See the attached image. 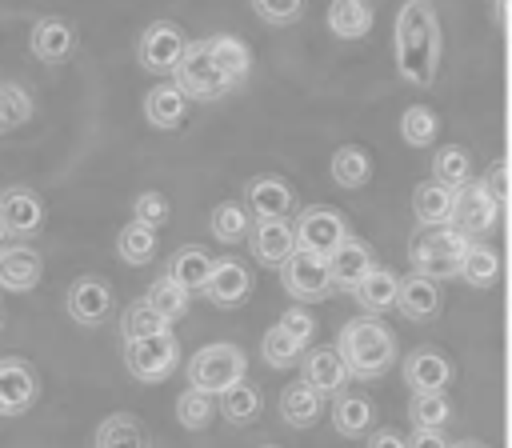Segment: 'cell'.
<instances>
[{
	"label": "cell",
	"mask_w": 512,
	"mask_h": 448,
	"mask_svg": "<svg viewBox=\"0 0 512 448\" xmlns=\"http://www.w3.org/2000/svg\"><path fill=\"white\" fill-rule=\"evenodd\" d=\"M396 68L408 84L428 88L440 68V24L432 0H404L396 12Z\"/></svg>",
	"instance_id": "6da1fadb"
},
{
	"label": "cell",
	"mask_w": 512,
	"mask_h": 448,
	"mask_svg": "<svg viewBox=\"0 0 512 448\" xmlns=\"http://www.w3.org/2000/svg\"><path fill=\"white\" fill-rule=\"evenodd\" d=\"M336 352L344 356L348 364V376H360V380H372V376H384L396 360V336L388 324L380 320H348L336 336Z\"/></svg>",
	"instance_id": "7a4b0ae2"
},
{
	"label": "cell",
	"mask_w": 512,
	"mask_h": 448,
	"mask_svg": "<svg viewBox=\"0 0 512 448\" xmlns=\"http://www.w3.org/2000/svg\"><path fill=\"white\" fill-rule=\"evenodd\" d=\"M468 244H472V240H464L452 224L420 228V232L412 236V244H408L412 272L432 276V280H452V276H460V264H464Z\"/></svg>",
	"instance_id": "3957f363"
},
{
	"label": "cell",
	"mask_w": 512,
	"mask_h": 448,
	"mask_svg": "<svg viewBox=\"0 0 512 448\" xmlns=\"http://www.w3.org/2000/svg\"><path fill=\"white\" fill-rule=\"evenodd\" d=\"M172 84H176L184 96H192V100H220V96H228V92L236 88V84L228 80V72L216 64L208 40H196V44L184 48L180 64L172 68Z\"/></svg>",
	"instance_id": "277c9868"
},
{
	"label": "cell",
	"mask_w": 512,
	"mask_h": 448,
	"mask_svg": "<svg viewBox=\"0 0 512 448\" xmlns=\"http://www.w3.org/2000/svg\"><path fill=\"white\" fill-rule=\"evenodd\" d=\"M244 368L248 360L236 344H204L188 364V384L208 396H224L232 384L244 380Z\"/></svg>",
	"instance_id": "5b68a950"
},
{
	"label": "cell",
	"mask_w": 512,
	"mask_h": 448,
	"mask_svg": "<svg viewBox=\"0 0 512 448\" xmlns=\"http://www.w3.org/2000/svg\"><path fill=\"white\" fill-rule=\"evenodd\" d=\"M296 252H312L320 260H328L344 240H348V224L336 208H324V204H312L296 216Z\"/></svg>",
	"instance_id": "8992f818"
},
{
	"label": "cell",
	"mask_w": 512,
	"mask_h": 448,
	"mask_svg": "<svg viewBox=\"0 0 512 448\" xmlns=\"http://www.w3.org/2000/svg\"><path fill=\"white\" fill-rule=\"evenodd\" d=\"M180 360V340L172 332H156L144 340H128L124 344V364L140 384H156L164 380Z\"/></svg>",
	"instance_id": "52a82bcc"
},
{
	"label": "cell",
	"mask_w": 512,
	"mask_h": 448,
	"mask_svg": "<svg viewBox=\"0 0 512 448\" xmlns=\"http://www.w3.org/2000/svg\"><path fill=\"white\" fill-rule=\"evenodd\" d=\"M496 216H500V208H496V200L484 192V184H464V188H456V200H452V228L464 236V240H480V236H488L492 228H496Z\"/></svg>",
	"instance_id": "ba28073f"
},
{
	"label": "cell",
	"mask_w": 512,
	"mask_h": 448,
	"mask_svg": "<svg viewBox=\"0 0 512 448\" xmlns=\"http://www.w3.org/2000/svg\"><path fill=\"white\" fill-rule=\"evenodd\" d=\"M184 48H188V40H184V28H180V24H172V20H152V24L140 32L136 56H140V64H144L148 72L164 76V72H172V68L180 64Z\"/></svg>",
	"instance_id": "9c48e42d"
},
{
	"label": "cell",
	"mask_w": 512,
	"mask_h": 448,
	"mask_svg": "<svg viewBox=\"0 0 512 448\" xmlns=\"http://www.w3.org/2000/svg\"><path fill=\"white\" fill-rule=\"evenodd\" d=\"M280 280L288 288L292 300L300 304H316L332 292V272H328V260L312 256V252H292V260L280 268Z\"/></svg>",
	"instance_id": "30bf717a"
},
{
	"label": "cell",
	"mask_w": 512,
	"mask_h": 448,
	"mask_svg": "<svg viewBox=\"0 0 512 448\" xmlns=\"http://www.w3.org/2000/svg\"><path fill=\"white\" fill-rule=\"evenodd\" d=\"M40 396V376L28 360L4 356L0 360V416H24Z\"/></svg>",
	"instance_id": "8fae6325"
},
{
	"label": "cell",
	"mask_w": 512,
	"mask_h": 448,
	"mask_svg": "<svg viewBox=\"0 0 512 448\" xmlns=\"http://www.w3.org/2000/svg\"><path fill=\"white\" fill-rule=\"evenodd\" d=\"M64 308H68V316H72L76 324H84V328L104 324L108 312H112V288H108V280H100V276H80V280H72V288H68V296H64Z\"/></svg>",
	"instance_id": "7c38bea8"
},
{
	"label": "cell",
	"mask_w": 512,
	"mask_h": 448,
	"mask_svg": "<svg viewBox=\"0 0 512 448\" xmlns=\"http://www.w3.org/2000/svg\"><path fill=\"white\" fill-rule=\"evenodd\" d=\"M300 380L324 400V396H340V388H344V380H348V364H344V356L336 352V344L328 348V344H320V348H308V356H304V364H300Z\"/></svg>",
	"instance_id": "4fadbf2b"
},
{
	"label": "cell",
	"mask_w": 512,
	"mask_h": 448,
	"mask_svg": "<svg viewBox=\"0 0 512 448\" xmlns=\"http://www.w3.org/2000/svg\"><path fill=\"white\" fill-rule=\"evenodd\" d=\"M244 204L256 220H288V212L296 204V192L280 176H256L244 188Z\"/></svg>",
	"instance_id": "5bb4252c"
},
{
	"label": "cell",
	"mask_w": 512,
	"mask_h": 448,
	"mask_svg": "<svg viewBox=\"0 0 512 448\" xmlns=\"http://www.w3.org/2000/svg\"><path fill=\"white\" fill-rule=\"evenodd\" d=\"M28 48H32L36 60H44V64H60V60L72 56V48H76V32H72V24H68L64 16H40V20L32 24V32H28Z\"/></svg>",
	"instance_id": "9a60e30c"
},
{
	"label": "cell",
	"mask_w": 512,
	"mask_h": 448,
	"mask_svg": "<svg viewBox=\"0 0 512 448\" xmlns=\"http://www.w3.org/2000/svg\"><path fill=\"white\" fill-rule=\"evenodd\" d=\"M44 260L32 244H4L0 248V288L8 292H32L40 284Z\"/></svg>",
	"instance_id": "2e32d148"
},
{
	"label": "cell",
	"mask_w": 512,
	"mask_h": 448,
	"mask_svg": "<svg viewBox=\"0 0 512 448\" xmlns=\"http://www.w3.org/2000/svg\"><path fill=\"white\" fill-rule=\"evenodd\" d=\"M404 384L412 392H444L452 384V364L436 348H416L404 356Z\"/></svg>",
	"instance_id": "e0dca14e"
},
{
	"label": "cell",
	"mask_w": 512,
	"mask_h": 448,
	"mask_svg": "<svg viewBox=\"0 0 512 448\" xmlns=\"http://www.w3.org/2000/svg\"><path fill=\"white\" fill-rule=\"evenodd\" d=\"M296 252V228L284 220H260L252 232V256L268 268H284Z\"/></svg>",
	"instance_id": "ac0fdd59"
},
{
	"label": "cell",
	"mask_w": 512,
	"mask_h": 448,
	"mask_svg": "<svg viewBox=\"0 0 512 448\" xmlns=\"http://www.w3.org/2000/svg\"><path fill=\"white\" fill-rule=\"evenodd\" d=\"M252 292V280H248V268L240 260H216L208 284H204V296L216 304V308H236L244 304Z\"/></svg>",
	"instance_id": "d6986e66"
},
{
	"label": "cell",
	"mask_w": 512,
	"mask_h": 448,
	"mask_svg": "<svg viewBox=\"0 0 512 448\" xmlns=\"http://www.w3.org/2000/svg\"><path fill=\"white\" fill-rule=\"evenodd\" d=\"M396 308H400L412 324L432 320V316L440 312V280L420 276V272L404 276V280H400V292H396Z\"/></svg>",
	"instance_id": "ffe728a7"
},
{
	"label": "cell",
	"mask_w": 512,
	"mask_h": 448,
	"mask_svg": "<svg viewBox=\"0 0 512 448\" xmlns=\"http://www.w3.org/2000/svg\"><path fill=\"white\" fill-rule=\"evenodd\" d=\"M0 212H4V224L12 236H32L44 224V200L32 188H4Z\"/></svg>",
	"instance_id": "44dd1931"
},
{
	"label": "cell",
	"mask_w": 512,
	"mask_h": 448,
	"mask_svg": "<svg viewBox=\"0 0 512 448\" xmlns=\"http://www.w3.org/2000/svg\"><path fill=\"white\" fill-rule=\"evenodd\" d=\"M372 268H376V264H372V248H368L364 240H356V236H348V240L328 256L332 284H340V288H356Z\"/></svg>",
	"instance_id": "7402d4cb"
},
{
	"label": "cell",
	"mask_w": 512,
	"mask_h": 448,
	"mask_svg": "<svg viewBox=\"0 0 512 448\" xmlns=\"http://www.w3.org/2000/svg\"><path fill=\"white\" fill-rule=\"evenodd\" d=\"M212 268H216V260H212V252L200 248V244H184V248H176V256L168 260V276H172L184 292H204Z\"/></svg>",
	"instance_id": "603a6c76"
},
{
	"label": "cell",
	"mask_w": 512,
	"mask_h": 448,
	"mask_svg": "<svg viewBox=\"0 0 512 448\" xmlns=\"http://www.w3.org/2000/svg\"><path fill=\"white\" fill-rule=\"evenodd\" d=\"M184 108H188V96H184L172 80L148 88V96H144V120H148L152 128H164V132L184 120Z\"/></svg>",
	"instance_id": "cb8c5ba5"
},
{
	"label": "cell",
	"mask_w": 512,
	"mask_h": 448,
	"mask_svg": "<svg viewBox=\"0 0 512 448\" xmlns=\"http://www.w3.org/2000/svg\"><path fill=\"white\" fill-rule=\"evenodd\" d=\"M372 420H376V408H372V400H368L364 392H340V396H336V404H332V424H336L340 436L356 440V436H364V432L372 428Z\"/></svg>",
	"instance_id": "d4e9b609"
},
{
	"label": "cell",
	"mask_w": 512,
	"mask_h": 448,
	"mask_svg": "<svg viewBox=\"0 0 512 448\" xmlns=\"http://www.w3.org/2000/svg\"><path fill=\"white\" fill-rule=\"evenodd\" d=\"M452 200H456V188H444L436 180H424L412 192V212H416V220L424 228H436V224H448L452 220Z\"/></svg>",
	"instance_id": "484cf974"
},
{
	"label": "cell",
	"mask_w": 512,
	"mask_h": 448,
	"mask_svg": "<svg viewBox=\"0 0 512 448\" xmlns=\"http://www.w3.org/2000/svg\"><path fill=\"white\" fill-rule=\"evenodd\" d=\"M396 292H400V276L392 268H380V264L352 288V296L364 312H388L396 304Z\"/></svg>",
	"instance_id": "4316f807"
},
{
	"label": "cell",
	"mask_w": 512,
	"mask_h": 448,
	"mask_svg": "<svg viewBox=\"0 0 512 448\" xmlns=\"http://www.w3.org/2000/svg\"><path fill=\"white\" fill-rule=\"evenodd\" d=\"M372 28V4L368 0H332L328 4V32L340 40H360Z\"/></svg>",
	"instance_id": "83f0119b"
},
{
	"label": "cell",
	"mask_w": 512,
	"mask_h": 448,
	"mask_svg": "<svg viewBox=\"0 0 512 448\" xmlns=\"http://www.w3.org/2000/svg\"><path fill=\"white\" fill-rule=\"evenodd\" d=\"M92 448H148V432L140 428L136 416L112 412V416L100 420V428L92 436Z\"/></svg>",
	"instance_id": "f1b7e54d"
},
{
	"label": "cell",
	"mask_w": 512,
	"mask_h": 448,
	"mask_svg": "<svg viewBox=\"0 0 512 448\" xmlns=\"http://www.w3.org/2000/svg\"><path fill=\"white\" fill-rule=\"evenodd\" d=\"M280 416H284V424H292V428H312L316 420H320V396L300 380V384H288L284 392H280Z\"/></svg>",
	"instance_id": "f546056e"
},
{
	"label": "cell",
	"mask_w": 512,
	"mask_h": 448,
	"mask_svg": "<svg viewBox=\"0 0 512 448\" xmlns=\"http://www.w3.org/2000/svg\"><path fill=\"white\" fill-rule=\"evenodd\" d=\"M328 168H332V180H336L340 188H360V184H368V176H372V160H368V152H364L360 144L336 148L332 160H328Z\"/></svg>",
	"instance_id": "4dcf8cb0"
},
{
	"label": "cell",
	"mask_w": 512,
	"mask_h": 448,
	"mask_svg": "<svg viewBox=\"0 0 512 448\" xmlns=\"http://www.w3.org/2000/svg\"><path fill=\"white\" fill-rule=\"evenodd\" d=\"M468 176H472V156H468V148H460V144L436 148V156H432V180H436V184H444V188H464Z\"/></svg>",
	"instance_id": "1f68e13d"
},
{
	"label": "cell",
	"mask_w": 512,
	"mask_h": 448,
	"mask_svg": "<svg viewBox=\"0 0 512 448\" xmlns=\"http://www.w3.org/2000/svg\"><path fill=\"white\" fill-rule=\"evenodd\" d=\"M496 276H500V256H496V248H488V244H480V240L468 244L464 264H460V280L472 284V288H492Z\"/></svg>",
	"instance_id": "d6a6232c"
},
{
	"label": "cell",
	"mask_w": 512,
	"mask_h": 448,
	"mask_svg": "<svg viewBox=\"0 0 512 448\" xmlns=\"http://www.w3.org/2000/svg\"><path fill=\"white\" fill-rule=\"evenodd\" d=\"M116 252H120L124 264H148L152 252H156V228H148L140 220L124 224L120 236H116Z\"/></svg>",
	"instance_id": "836d02e7"
},
{
	"label": "cell",
	"mask_w": 512,
	"mask_h": 448,
	"mask_svg": "<svg viewBox=\"0 0 512 448\" xmlns=\"http://www.w3.org/2000/svg\"><path fill=\"white\" fill-rule=\"evenodd\" d=\"M144 300H148V304H152L168 324H172V320H180V316L188 312V292H184L168 272H164V276H156V280L148 284Z\"/></svg>",
	"instance_id": "e575fe53"
},
{
	"label": "cell",
	"mask_w": 512,
	"mask_h": 448,
	"mask_svg": "<svg viewBox=\"0 0 512 448\" xmlns=\"http://www.w3.org/2000/svg\"><path fill=\"white\" fill-rule=\"evenodd\" d=\"M120 332H124V344H128V340H144V336L168 332V320H164L148 300H136V304L124 308V316H120Z\"/></svg>",
	"instance_id": "d590c367"
},
{
	"label": "cell",
	"mask_w": 512,
	"mask_h": 448,
	"mask_svg": "<svg viewBox=\"0 0 512 448\" xmlns=\"http://www.w3.org/2000/svg\"><path fill=\"white\" fill-rule=\"evenodd\" d=\"M408 416L416 428H428V432H440L452 416V404L444 392H412V404H408Z\"/></svg>",
	"instance_id": "8d00e7d4"
},
{
	"label": "cell",
	"mask_w": 512,
	"mask_h": 448,
	"mask_svg": "<svg viewBox=\"0 0 512 448\" xmlns=\"http://www.w3.org/2000/svg\"><path fill=\"white\" fill-rule=\"evenodd\" d=\"M208 228H212V236H216L220 244H236V240H244V236H248V208H244V204L224 200V204H216V208H212Z\"/></svg>",
	"instance_id": "74e56055"
},
{
	"label": "cell",
	"mask_w": 512,
	"mask_h": 448,
	"mask_svg": "<svg viewBox=\"0 0 512 448\" xmlns=\"http://www.w3.org/2000/svg\"><path fill=\"white\" fill-rule=\"evenodd\" d=\"M212 416H216V404H212L208 392L184 388V392L176 396V420H180L188 432H204V428L212 424Z\"/></svg>",
	"instance_id": "f35d334b"
},
{
	"label": "cell",
	"mask_w": 512,
	"mask_h": 448,
	"mask_svg": "<svg viewBox=\"0 0 512 448\" xmlns=\"http://www.w3.org/2000/svg\"><path fill=\"white\" fill-rule=\"evenodd\" d=\"M220 404H224V420H232V424H252L256 416H260V408H264V400H260V388H252V384H232L224 396H220Z\"/></svg>",
	"instance_id": "ab89813d"
},
{
	"label": "cell",
	"mask_w": 512,
	"mask_h": 448,
	"mask_svg": "<svg viewBox=\"0 0 512 448\" xmlns=\"http://www.w3.org/2000/svg\"><path fill=\"white\" fill-rule=\"evenodd\" d=\"M28 116H32V96L16 80H0V136L28 124Z\"/></svg>",
	"instance_id": "60d3db41"
},
{
	"label": "cell",
	"mask_w": 512,
	"mask_h": 448,
	"mask_svg": "<svg viewBox=\"0 0 512 448\" xmlns=\"http://www.w3.org/2000/svg\"><path fill=\"white\" fill-rule=\"evenodd\" d=\"M208 44H212L216 64L228 72V80H232V84H240V80L248 76V64H252L248 44H244V40H236V36H212Z\"/></svg>",
	"instance_id": "b9f144b4"
},
{
	"label": "cell",
	"mask_w": 512,
	"mask_h": 448,
	"mask_svg": "<svg viewBox=\"0 0 512 448\" xmlns=\"http://www.w3.org/2000/svg\"><path fill=\"white\" fill-rule=\"evenodd\" d=\"M436 128H440V120H436V112H432L428 104H412V108H404V116H400V136H404V144H412V148L432 144V140H436Z\"/></svg>",
	"instance_id": "7bdbcfd3"
},
{
	"label": "cell",
	"mask_w": 512,
	"mask_h": 448,
	"mask_svg": "<svg viewBox=\"0 0 512 448\" xmlns=\"http://www.w3.org/2000/svg\"><path fill=\"white\" fill-rule=\"evenodd\" d=\"M260 352H264V360H268L272 368H292V364L300 360V352H304V348H300V344H296V340L276 324V328H268V332H264Z\"/></svg>",
	"instance_id": "ee69618b"
},
{
	"label": "cell",
	"mask_w": 512,
	"mask_h": 448,
	"mask_svg": "<svg viewBox=\"0 0 512 448\" xmlns=\"http://www.w3.org/2000/svg\"><path fill=\"white\" fill-rule=\"evenodd\" d=\"M168 200H164V192H140L136 200H132V220H140V224H148V228H160V224H168Z\"/></svg>",
	"instance_id": "f6af8a7d"
},
{
	"label": "cell",
	"mask_w": 512,
	"mask_h": 448,
	"mask_svg": "<svg viewBox=\"0 0 512 448\" xmlns=\"http://www.w3.org/2000/svg\"><path fill=\"white\" fill-rule=\"evenodd\" d=\"M280 328H284L300 348H308V344H312V336H316V320H312L304 308H288V312L280 316Z\"/></svg>",
	"instance_id": "bcb514c9"
},
{
	"label": "cell",
	"mask_w": 512,
	"mask_h": 448,
	"mask_svg": "<svg viewBox=\"0 0 512 448\" xmlns=\"http://www.w3.org/2000/svg\"><path fill=\"white\" fill-rule=\"evenodd\" d=\"M508 172H512V164H508V160H496V164L488 168V176L480 180V184H484V192L496 200V208H504V204L512 200V192H508Z\"/></svg>",
	"instance_id": "7dc6e473"
},
{
	"label": "cell",
	"mask_w": 512,
	"mask_h": 448,
	"mask_svg": "<svg viewBox=\"0 0 512 448\" xmlns=\"http://www.w3.org/2000/svg\"><path fill=\"white\" fill-rule=\"evenodd\" d=\"M252 8H256L268 24H288V20H296V16H300L304 0H252Z\"/></svg>",
	"instance_id": "c3c4849f"
},
{
	"label": "cell",
	"mask_w": 512,
	"mask_h": 448,
	"mask_svg": "<svg viewBox=\"0 0 512 448\" xmlns=\"http://www.w3.org/2000/svg\"><path fill=\"white\" fill-rule=\"evenodd\" d=\"M368 448H408V440L400 432H392V428H376L368 436Z\"/></svg>",
	"instance_id": "681fc988"
},
{
	"label": "cell",
	"mask_w": 512,
	"mask_h": 448,
	"mask_svg": "<svg viewBox=\"0 0 512 448\" xmlns=\"http://www.w3.org/2000/svg\"><path fill=\"white\" fill-rule=\"evenodd\" d=\"M408 448H448V440L440 432H428V428H416L408 436Z\"/></svg>",
	"instance_id": "f907efd6"
},
{
	"label": "cell",
	"mask_w": 512,
	"mask_h": 448,
	"mask_svg": "<svg viewBox=\"0 0 512 448\" xmlns=\"http://www.w3.org/2000/svg\"><path fill=\"white\" fill-rule=\"evenodd\" d=\"M8 236H12V232H8V224H4V212H0V248L8 244Z\"/></svg>",
	"instance_id": "816d5d0a"
},
{
	"label": "cell",
	"mask_w": 512,
	"mask_h": 448,
	"mask_svg": "<svg viewBox=\"0 0 512 448\" xmlns=\"http://www.w3.org/2000/svg\"><path fill=\"white\" fill-rule=\"evenodd\" d=\"M452 448H484L480 440H460V444H452Z\"/></svg>",
	"instance_id": "f5cc1de1"
},
{
	"label": "cell",
	"mask_w": 512,
	"mask_h": 448,
	"mask_svg": "<svg viewBox=\"0 0 512 448\" xmlns=\"http://www.w3.org/2000/svg\"><path fill=\"white\" fill-rule=\"evenodd\" d=\"M508 52H512V16H508Z\"/></svg>",
	"instance_id": "db71d44e"
},
{
	"label": "cell",
	"mask_w": 512,
	"mask_h": 448,
	"mask_svg": "<svg viewBox=\"0 0 512 448\" xmlns=\"http://www.w3.org/2000/svg\"><path fill=\"white\" fill-rule=\"evenodd\" d=\"M264 448H276V444H264Z\"/></svg>",
	"instance_id": "11a10c76"
},
{
	"label": "cell",
	"mask_w": 512,
	"mask_h": 448,
	"mask_svg": "<svg viewBox=\"0 0 512 448\" xmlns=\"http://www.w3.org/2000/svg\"><path fill=\"white\" fill-rule=\"evenodd\" d=\"M0 324H4V312H0Z\"/></svg>",
	"instance_id": "9f6ffc18"
}]
</instances>
